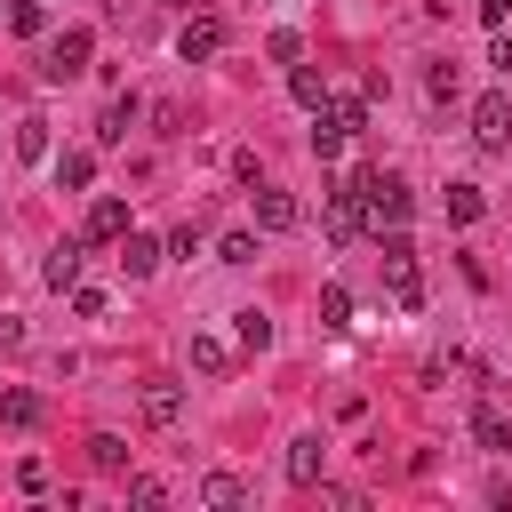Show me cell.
Instances as JSON below:
<instances>
[{"mask_svg":"<svg viewBox=\"0 0 512 512\" xmlns=\"http://www.w3.org/2000/svg\"><path fill=\"white\" fill-rule=\"evenodd\" d=\"M8 152H16V160H56V144H48V120H40V112H24V120L8 128Z\"/></svg>","mask_w":512,"mask_h":512,"instance_id":"8fae6325","label":"cell"},{"mask_svg":"<svg viewBox=\"0 0 512 512\" xmlns=\"http://www.w3.org/2000/svg\"><path fill=\"white\" fill-rule=\"evenodd\" d=\"M40 280H48L56 296H72V288H80V240H56L48 264H40Z\"/></svg>","mask_w":512,"mask_h":512,"instance_id":"7c38bea8","label":"cell"},{"mask_svg":"<svg viewBox=\"0 0 512 512\" xmlns=\"http://www.w3.org/2000/svg\"><path fill=\"white\" fill-rule=\"evenodd\" d=\"M232 320H240L232 336H240V352H248V360H256V352H272V312H256V304H248V312H232Z\"/></svg>","mask_w":512,"mask_h":512,"instance_id":"2e32d148","label":"cell"},{"mask_svg":"<svg viewBox=\"0 0 512 512\" xmlns=\"http://www.w3.org/2000/svg\"><path fill=\"white\" fill-rule=\"evenodd\" d=\"M120 232H128V200H120V192H96V200H88V240L112 248Z\"/></svg>","mask_w":512,"mask_h":512,"instance_id":"9c48e42d","label":"cell"},{"mask_svg":"<svg viewBox=\"0 0 512 512\" xmlns=\"http://www.w3.org/2000/svg\"><path fill=\"white\" fill-rule=\"evenodd\" d=\"M192 368H200V376H224V368H232V344L200 328V336H192Z\"/></svg>","mask_w":512,"mask_h":512,"instance_id":"44dd1931","label":"cell"},{"mask_svg":"<svg viewBox=\"0 0 512 512\" xmlns=\"http://www.w3.org/2000/svg\"><path fill=\"white\" fill-rule=\"evenodd\" d=\"M160 496H168V488H160L152 472H136V480H128V504H160Z\"/></svg>","mask_w":512,"mask_h":512,"instance_id":"f1b7e54d","label":"cell"},{"mask_svg":"<svg viewBox=\"0 0 512 512\" xmlns=\"http://www.w3.org/2000/svg\"><path fill=\"white\" fill-rule=\"evenodd\" d=\"M176 56H184V64H216V56H224V16H184Z\"/></svg>","mask_w":512,"mask_h":512,"instance_id":"5b68a950","label":"cell"},{"mask_svg":"<svg viewBox=\"0 0 512 512\" xmlns=\"http://www.w3.org/2000/svg\"><path fill=\"white\" fill-rule=\"evenodd\" d=\"M472 440H480V448H488V456H512V416H504V408H488V400H480V408H472Z\"/></svg>","mask_w":512,"mask_h":512,"instance_id":"4fadbf2b","label":"cell"},{"mask_svg":"<svg viewBox=\"0 0 512 512\" xmlns=\"http://www.w3.org/2000/svg\"><path fill=\"white\" fill-rule=\"evenodd\" d=\"M472 8H480V24H488V32H496V24L512 16V0H472Z\"/></svg>","mask_w":512,"mask_h":512,"instance_id":"1f68e13d","label":"cell"},{"mask_svg":"<svg viewBox=\"0 0 512 512\" xmlns=\"http://www.w3.org/2000/svg\"><path fill=\"white\" fill-rule=\"evenodd\" d=\"M216 264H256V232H224L216 240Z\"/></svg>","mask_w":512,"mask_h":512,"instance_id":"4316f807","label":"cell"},{"mask_svg":"<svg viewBox=\"0 0 512 512\" xmlns=\"http://www.w3.org/2000/svg\"><path fill=\"white\" fill-rule=\"evenodd\" d=\"M128 128H136V96H112V104H104V120H96V144H120Z\"/></svg>","mask_w":512,"mask_h":512,"instance_id":"d6986e66","label":"cell"},{"mask_svg":"<svg viewBox=\"0 0 512 512\" xmlns=\"http://www.w3.org/2000/svg\"><path fill=\"white\" fill-rule=\"evenodd\" d=\"M0 424H16V432H32V424H40V392H24V384H8V392H0Z\"/></svg>","mask_w":512,"mask_h":512,"instance_id":"e0dca14e","label":"cell"},{"mask_svg":"<svg viewBox=\"0 0 512 512\" xmlns=\"http://www.w3.org/2000/svg\"><path fill=\"white\" fill-rule=\"evenodd\" d=\"M288 96H296L304 112H320V104H328V80H320L312 64H288Z\"/></svg>","mask_w":512,"mask_h":512,"instance_id":"ac0fdd59","label":"cell"},{"mask_svg":"<svg viewBox=\"0 0 512 512\" xmlns=\"http://www.w3.org/2000/svg\"><path fill=\"white\" fill-rule=\"evenodd\" d=\"M16 488H24V496H40V488H48V464H40V456H24V464H16Z\"/></svg>","mask_w":512,"mask_h":512,"instance_id":"83f0119b","label":"cell"},{"mask_svg":"<svg viewBox=\"0 0 512 512\" xmlns=\"http://www.w3.org/2000/svg\"><path fill=\"white\" fill-rule=\"evenodd\" d=\"M200 504H208V512H240V504H248L240 472H208V480H200Z\"/></svg>","mask_w":512,"mask_h":512,"instance_id":"5bb4252c","label":"cell"},{"mask_svg":"<svg viewBox=\"0 0 512 512\" xmlns=\"http://www.w3.org/2000/svg\"><path fill=\"white\" fill-rule=\"evenodd\" d=\"M248 200H256V224H264V232H296V224H304L296 192H280V184H248Z\"/></svg>","mask_w":512,"mask_h":512,"instance_id":"52a82bcc","label":"cell"},{"mask_svg":"<svg viewBox=\"0 0 512 512\" xmlns=\"http://www.w3.org/2000/svg\"><path fill=\"white\" fill-rule=\"evenodd\" d=\"M88 56H96V32H88V24H64V32L40 48V80H80Z\"/></svg>","mask_w":512,"mask_h":512,"instance_id":"7a4b0ae2","label":"cell"},{"mask_svg":"<svg viewBox=\"0 0 512 512\" xmlns=\"http://www.w3.org/2000/svg\"><path fill=\"white\" fill-rule=\"evenodd\" d=\"M176 8H192V0H176Z\"/></svg>","mask_w":512,"mask_h":512,"instance_id":"d6a6232c","label":"cell"},{"mask_svg":"<svg viewBox=\"0 0 512 512\" xmlns=\"http://www.w3.org/2000/svg\"><path fill=\"white\" fill-rule=\"evenodd\" d=\"M424 88H432V104H456V88H464V72H456V64L440 56V64L424 72Z\"/></svg>","mask_w":512,"mask_h":512,"instance_id":"484cf974","label":"cell"},{"mask_svg":"<svg viewBox=\"0 0 512 512\" xmlns=\"http://www.w3.org/2000/svg\"><path fill=\"white\" fill-rule=\"evenodd\" d=\"M112 248H120V272H128V280H152L160 256H168V240H152V232H120Z\"/></svg>","mask_w":512,"mask_h":512,"instance_id":"ba28073f","label":"cell"},{"mask_svg":"<svg viewBox=\"0 0 512 512\" xmlns=\"http://www.w3.org/2000/svg\"><path fill=\"white\" fill-rule=\"evenodd\" d=\"M8 32H16V40H40V32H48V8H40V0H8Z\"/></svg>","mask_w":512,"mask_h":512,"instance_id":"7402d4cb","label":"cell"},{"mask_svg":"<svg viewBox=\"0 0 512 512\" xmlns=\"http://www.w3.org/2000/svg\"><path fill=\"white\" fill-rule=\"evenodd\" d=\"M488 216V192L480 184H448V224H480Z\"/></svg>","mask_w":512,"mask_h":512,"instance_id":"ffe728a7","label":"cell"},{"mask_svg":"<svg viewBox=\"0 0 512 512\" xmlns=\"http://www.w3.org/2000/svg\"><path fill=\"white\" fill-rule=\"evenodd\" d=\"M360 200H368V224H376V232H392V224H408V208H416V192H408L400 176H384V168H368V184H360Z\"/></svg>","mask_w":512,"mask_h":512,"instance_id":"3957f363","label":"cell"},{"mask_svg":"<svg viewBox=\"0 0 512 512\" xmlns=\"http://www.w3.org/2000/svg\"><path fill=\"white\" fill-rule=\"evenodd\" d=\"M320 472H328V440H320V432H304V440H288V480H296V488H312Z\"/></svg>","mask_w":512,"mask_h":512,"instance_id":"30bf717a","label":"cell"},{"mask_svg":"<svg viewBox=\"0 0 512 512\" xmlns=\"http://www.w3.org/2000/svg\"><path fill=\"white\" fill-rule=\"evenodd\" d=\"M136 408H144V424H152V432H176V424H184V384H176V376H152Z\"/></svg>","mask_w":512,"mask_h":512,"instance_id":"8992f818","label":"cell"},{"mask_svg":"<svg viewBox=\"0 0 512 512\" xmlns=\"http://www.w3.org/2000/svg\"><path fill=\"white\" fill-rule=\"evenodd\" d=\"M56 184H64V192H88V184H96V152H80V144L56 152Z\"/></svg>","mask_w":512,"mask_h":512,"instance_id":"9a60e30c","label":"cell"},{"mask_svg":"<svg viewBox=\"0 0 512 512\" xmlns=\"http://www.w3.org/2000/svg\"><path fill=\"white\" fill-rule=\"evenodd\" d=\"M0 352H24V320L16 312H0Z\"/></svg>","mask_w":512,"mask_h":512,"instance_id":"4dcf8cb0","label":"cell"},{"mask_svg":"<svg viewBox=\"0 0 512 512\" xmlns=\"http://www.w3.org/2000/svg\"><path fill=\"white\" fill-rule=\"evenodd\" d=\"M88 464H96V472H120V464H128V440H120V432H88Z\"/></svg>","mask_w":512,"mask_h":512,"instance_id":"603a6c76","label":"cell"},{"mask_svg":"<svg viewBox=\"0 0 512 512\" xmlns=\"http://www.w3.org/2000/svg\"><path fill=\"white\" fill-rule=\"evenodd\" d=\"M320 320H328V328H352V288H344V280L320 288Z\"/></svg>","mask_w":512,"mask_h":512,"instance_id":"d4e9b609","label":"cell"},{"mask_svg":"<svg viewBox=\"0 0 512 512\" xmlns=\"http://www.w3.org/2000/svg\"><path fill=\"white\" fill-rule=\"evenodd\" d=\"M384 240V288H392V304H424V272H416V240H408V224H392V232H376Z\"/></svg>","mask_w":512,"mask_h":512,"instance_id":"6da1fadb","label":"cell"},{"mask_svg":"<svg viewBox=\"0 0 512 512\" xmlns=\"http://www.w3.org/2000/svg\"><path fill=\"white\" fill-rule=\"evenodd\" d=\"M488 64H496V72H512V32H504V24H496V40H488Z\"/></svg>","mask_w":512,"mask_h":512,"instance_id":"f546056e","label":"cell"},{"mask_svg":"<svg viewBox=\"0 0 512 512\" xmlns=\"http://www.w3.org/2000/svg\"><path fill=\"white\" fill-rule=\"evenodd\" d=\"M344 144H352V136H344L328 112H312V152H320V160H344Z\"/></svg>","mask_w":512,"mask_h":512,"instance_id":"cb8c5ba5","label":"cell"},{"mask_svg":"<svg viewBox=\"0 0 512 512\" xmlns=\"http://www.w3.org/2000/svg\"><path fill=\"white\" fill-rule=\"evenodd\" d=\"M472 144H480V152H512V96H504V88H488V96L472 104Z\"/></svg>","mask_w":512,"mask_h":512,"instance_id":"277c9868","label":"cell"}]
</instances>
